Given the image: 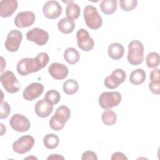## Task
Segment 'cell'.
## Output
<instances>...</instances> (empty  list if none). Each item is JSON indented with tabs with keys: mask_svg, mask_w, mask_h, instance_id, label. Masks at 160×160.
<instances>
[{
	"mask_svg": "<svg viewBox=\"0 0 160 160\" xmlns=\"http://www.w3.org/2000/svg\"><path fill=\"white\" fill-rule=\"evenodd\" d=\"M49 57L46 52H41L36 58H26L21 59L16 65V69L21 76H27L44 68L48 63Z\"/></svg>",
	"mask_w": 160,
	"mask_h": 160,
	"instance_id": "1",
	"label": "cell"
},
{
	"mask_svg": "<svg viewBox=\"0 0 160 160\" xmlns=\"http://www.w3.org/2000/svg\"><path fill=\"white\" fill-rule=\"evenodd\" d=\"M70 117V109L65 105L61 106L56 109L54 114L51 118L49 122V126L54 131H60L64 128Z\"/></svg>",
	"mask_w": 160,
	"mask_h": 160,
	"instance_id": "2",
	"label": "cell"
},
{
	"mask_svg": "<svg viewBox=\"0 0 160 160\" xmlns=\"http://www.w3.org/2000/svg\"><path fill=\"white\" fill-rule=\"evenodd\" d=\"M144 46L138 40H132L128 44V53L127 59L132 65L141 64L144 60Z\"/></svg>",
	"mask_w": 160,
	"mask_h": 160,
	"instance_id": "3",
	"label": "cell"
},
{
	"mask_svg": "<svg viewBox=\"0 0 160 160\" xmlns=\"http://www.w3.org/2000/svg\"><path fill=\"white\" fill-rule=\"evenodd\" d=\"M83 16L87 26L90 29L96 30L102 26V17L99 14L96 8L94 6H86L84 9Z\"/></svg>",
	"mask_w": 160,
	"mask_h": 160,
	"instance_id": "4",
	"label": "cell"
},
{
	"mask_svg": "<svg viewBox=\"0 0 160 160\" xmlns=\"http://www.w3.org/2000/svg\"><path fill=\"white\" fill-rule=\"evenodd\" d=\"M122 99L120 92L117 91L103 92L99 97V104L104 109H111L119 104Z\"/></svg>",
	"mask_w": 160,
	"mask_h": 160,
	"instance_id": "5",
	"label": "cell"
},
{
	"mask_svg": "<svg viewBox=\"0 0 160 160\" xmlns=\"http://www.w3.org/2000/svg\"><path fill=\"white\" fill-rule=\"evenodd\" d=\"M0 80L3 88L9 93L17 92L21 88L20 82L11 71H6L2 73Z\"/></svg>",
	"mask_w": 160,
	"mask_h": 160,
	"instance_id": "6",
	"label": "cell"
},
{
	"mask_svg": "<svg viewBox=\"0 0 160 160\" xmlns=\"http://www.w3.org/2000/svg\"><path fill=\"white\" fill-rule=\"evenodd\" d=\"M35 140L31 135H24L15 141L12 148L13 151L18 154H25L29 152L34 146Z\"/></svg>",
	"mask_w": 160,
	"mask_h": 160,
	"instance_id": "7",
	"label": "cell"
},
{
	"mask_svg": "<svg viewBox=\"0 0 160 160\" xmlns=\"http://www.w3.org/2000/svg\"><path fill=\"white\" fill-rule=\"evenodd\" d=\"M26 39L34 42L39 46L45 45L49 40L48 32L41 28H34L32 29L29 30L26 34Z\"/></svg>",
	"mask_w": 160,
	"mask_h": 160,
	"instance_id": "8",
	"label": "cell"
},
{
	"mask_svg": "<svg viewBox=\"0 0 160 160\" xmlns=\"http://www.w3.org/2000/svg\"><path fill=\"white\" fill-rule=\"evenodd\" d=\"M22 40V34L20 31L16 29L11 30L8 34L5 41V48L9 52H16L19 49Z\"/></svg>",
	"mask_w": 160,
	"mask_h": 160,
	"instance_id": "9",
	"label": "cell"
},
{
	"mask_svg": "<svg viewBox=\"0 0 160 160\" xmlns=\"http://www.w3.org/2000/svg\"><path fill=\"white\" fill-rule=\"evenodd\" d=\"M126 77L125 71L122 69H116L114 70L110 76H107L104 81L105 86L108 89H115L119 85L122 83Z\"/></svg>",
	"mask_w": 160,
	"mask_h": 160,
	"instance_id": "10",
	"label": "cell"
},
{
	"mask_svg": "<svg viewBox=\"0 0 160 160\" xmlns=\"http://www.w3.org/2000/svg\"><path fill=\"white\" fill-rule=\"evenodd\" d=\"M9 124L12 129L21 132L28 131L31 127L29 120L21 114H13L9 120Z\"/></svg>",
	"mask_w": 160,
	"mask_h": 160,
	"instance_id": "11",
	"label": "cell"
},
{
	"mask_svg": "<svg viewBox=\"0 0 160 160\" xmlns=\"http://www.w3.org/2000/svg\"><path fill=\"white\" fill-rule=\"evenodd\" d=\"M77 44L78 47L84 51H89L94 46V41L90 37L89 32L84 29H80L76 32Z\"/></svg>",
	"mask_w": 160,
	"mask_h": 160,
	"instance_id": "12",
	"label": "cell"
},
{
	"mask_svg": "<svg viewBox=\"0 0 160 160\" xmlns=\"http://www.w3.org/2000/svg\"><path fill=\"white\" fill-rule=\"evenodd\" d=\"M44 16L50 19H54L60 16L62 13V7L56 1H48L42 7Z\"/></svg>",
	"mask_w": 160,
	"mask_h": 160,
	"instance_id": "13",
	"label": "cell"
},
{
	"mask_svg": "<svg viewBox=\"0 0 160 160\" xmlns=\"http://www.w3.org/2000/svg\"><path fill=\"white\" fill-rule=\"evenodd\" d=\"M36 16L33 12L26 11L19 12L14 18V24L19 28L31 26L35 21Z\"/></svg>",
	"mask_w": 160,
	"mask_h": 160,
	"instance_id": "14",
	"label": "cell"
},
{
	"mask_svg": "<svg viewBox=\"0 0 160 160\" xmlns=\"http://www.w3.org/2000/svg\"><path fill=\"white\" fill-rule=\"evenodd\" d=\"M43 91L44 86L41 83L32 82L24 89L22 96L26 100L31 101L40 96Z\"/></svg>",
	"mask_w": 160,
	"mask_h": 160,
	"instance_id": "15",
	"label": "cell"
},
{
	"mask_svg": "<svg viewBox=\"0 0 160 160\" xmlns=\"http://www.w3.org/2000/svg\"><path fill=\"white\" fill-rule=\"evenodd\" d=\"M49 74L55 79L62 80L65 79L69 73L68 67L59 62L52 63L48 68Z\"/></svg>",
	"mask_w": 160,
	"mask_h": 160,
	"instance_id": "16",
	"label": "cell"
},
{
	"mask_svg": "<svg viewBox=\"0 0 160 160\" xmlns=\"http://www.w3.org/2000/svg\"><path fill=\"white\" fill-rule=\"evenodd\" d=\"M18 2L16 0H2L0 1V16L2 18L11 16L17 9Z\"/></svg>",
	"mask_w": 160,
	"mask_h": 160,
	"instance_id": "17",
	"label": "cell"
},
{
	"mask_svg": "<svg viewBox=\"0 0 160 160\" xmlns=\"http://www.w3.org/2000/svg\"><path fill=\"white\" fill-rule=\"evenodd\" d=\"M34 110L38 117L44 118L48 117L52 113L53 106L50 104L45 99H42L36 102Z\"/></svg>",
	"mask_w": 160,
	"mask_h": 160,
	"instance_id": "18",
	"label": "cell"
},
{
	"mask_svg": "<svg viewBox=\"0 0 160 160\" xmlns=\"http://www.w3.org/2000/svg\"><path fill=\"white\" fill-rule=\"evenodd\" d=\"M109 56L113 60H118L122 58L124 54L123 46L119 42L111 43L108 49Z\"/></svg>",
	"mask_w": 160,
	"mask_h": 160,
	"instance_id": "19",
	"label": "cell"
},
{
	"mask_svg": "<svg viewBox=\"0 0 160 160\" xmlns=\"http://www.w3.org/2000/svg\"><path fill=\"white\" fill-rule=\"evenodd\" d=\"M58 28L59 31L63 34H70L75 28V22L67 18L61 19L58 23Z\"/></svg>",
	"mask_w": 160,
	"mask_h": 160,
	"instance_id": "20",
	"label": "cell"
},
{
	"mask_svg": "<svg viewBox=\"0 0 160 160\" xmlns=\"http://www.w3.org/2000/svg\"><path fill=\"white\" fill-rule=\"evenodd\" d=\"M65 12L66 18L74 21L79 18L81 13V8L76 3L71 1L68 3Z\"/></svg>",
	"mask_w": 160,
	"mask_h": 160,
	"instance_id": "21",
	"label": "cell"
},
{
	"mask_svg": "<svg viewBox=\"0 0 160 160\" xmlns=\"http://www.w3.org/2000/svg\"><path fill=\"white\" fill-rule=\"evenodd\" d=\"M146 79V72L142 69L133 70L129 76V81L134 85H139L144 82Z\"/></svg>",
	"mask_w": 160,
	"mask_h": 160,
	"instance_id": "22",
	"label": "cell"
},
{
	"mask_svg": "<svg viewBox=\"0 0 160 160\" xmlns=\"http://www.w3.org/2000/svg\"><path fill=\"white\" fill-rule=\"evenodd\" d=\"M118 7L116 0H102L100 2V8L102 12L106 14L110 15L114 13Z\"/></svg>",
	"mask_w": 160,
	"mask_h": 160,
	"instance_id": "23",
	"label": "cell"
},
{
	"mask_svg": "<svg viewBox=\"0 0 160 160\" xmlns=\"http://www.w3.org/2000/svg\"><path fill=\"white\" fill-rule=\"evenodd\" d=\"M64 58L70 64L77 63L80 58L78 51L74 48H68L64 52Z\"/></svg>",
	"mask_w": 160,
	"mask_h": 160,
	"instance_id": "24",
	"label": "cell"
},
{
	"mask_svg": "<svg viewBox=\"0 0 160 160\" xmlns=\"http://www.w3.org/2000/svg\"><path fill=\"white\" fill-rule=\"evenodd\" d=\"M43 143L44 146L49 149L56 148L59 143V137L53 133L46 134L43 139Z\"/></svg>",
	"mask_w": 160,
	"mask_h": 160,
	"instance_id": "25",
	"label": "cell"
},
{
	"mask_svg": "<svg viewBox=\"0 0 160 160\" xmlns=\"http://www.w3.org/2000/svg\"><path fill=\"white\" fill-rule=\"evenodd\" d=\"M101 119L103 123L108 126H112L117 121L116 114L111 109H106L101 115Z\"/></svg>",
	"mask_w": 160,
	"mask_h": 160,
	"instance_id": "26",
	"label": "cell"
},
{
	"mask_svg": "<svg viewBox=\"0 0 160 160\" xmlns=\"http://www.w3.org/2000/svg\"><path fill=\"white\" fill-rule=\"evenodd\" d=\"M79 87V84L76 80L69 79L63 83L62 89L66 94L72 95L75 94L78 91Z\"/></svg>",
	"mask_w": 160,
	"mask_h": 160,
	"instance_id": "27",
	"label": "cell"
},
{
	"mask_svg": "<svg viewBox=\"0 0 160 160\" xmlns=\"http://www.w3.org/2000/svg\"><path fill=\"white\" fill-rule=\"evenodd\" d=\"M146 63L149 68H156L159 65V55L156 52H149L146 58Z\"/></svg>",
	"mask_w": 160,
	"mask_h": 160,
	"instance_id": "28",
	"label": "cell"
},
{
	"mask_svg": "<svg viewBox=\"0 0 160 160\" xmlns=\"http://www.w3.org/2000/svg\"><path fill=\"white\" fill-rule=\"evenodd\" d=\"M44 99L46 100L50 104L54 106L58 104L61 99V95L59 92L54 89H51L48 91L45 96Z\"/></svg>",
	"mask_w": 160,
	"mask_h": 160,
	"instance_id": "29",
	"label": "cell"
},
{
	"mask_svg": "<svg viewBox=\"0 0 160 160\" xmlns=\"http://www.w3.org/2000/svg\"><path fill=\"white\" fill-rule=\"evenodd\" d=\"M137 0H120L119 5L121 8L124 11H132L137 6Z\"/></svg>",
	"mask_w": 160,
	"mask_h": 160,
	"instance_id": "30",
	"label": "cell"
},
{
	"mask_svg": "<svg viewBox=\"0 0 160 160\" xmlns=\"http://www.w3.org/2000/svg\"><path fill=\"white\" fill-rule=\"evenodd\" d=\"M0 108H1V114H0L1 119L7 118L11 112V106L9 104V103L6 101L1 102Z\"/></svg>",
	"mask_w": 160,
	"mask_h": 160,
	"instance_id": "31",
	"label": "cell"
},
{
	"mask_svg": "<svg viewBox=\"0 0 160 160\" xmlns=\"http://www.w3.org/2000/svg\"><path fill=\"white\" fill-rule=\"evenodd\" d=\"M150 91L155 94H159L160 91V81H151L149 84Z\"/></svg>",
	"mask_w": 160,
	"mask_h": 160,
	"instance_id": "32",
	"label": "cell"
},
{
	"mask_svg": "<svg viewBox=\"0 0 160 160\" xmlns=\"http://www.w3.org/2000/svg\"><path fill=\"white\" fill-rule=\"evenodd\" d=\"M81 159H82V160H90V159L97 160L98 157H97L96 154L94 152H93L92 151H86L82 153Z\"/></svg>",
	"mask_w": 160,
	"mask_h": 160,
	"instance_id": "33",
	"label": "cell"
},
{
	"mask_svg": "<svg viewBox=\"0 0 160 160\" xmlns=\"http://www.w3.org/2000/svg\"><path fill=\"white\" fill-rule=\"evenodd\" d=\"M151 81H160L159 79V69L154 68L150 73L149 75Z\"/></svg>",
	"mask_w": 160,
	"mask_h": 160,
	"instance_id": "34",
	"label": "cell"
},
{
	"mask_svg": "<svg viewBox=\"0 0 160 160\" xmlns=\"http://www.w3.org/2000/svg\"><path fill=\"white\" fill-rule=\"evenodd\" d=\"M111 159H128V158L125 154L121 152H116L112 154L111 156Z\"/></svg>",
	"mask_w": 160,
	"mask_h": 160,
	"instance_id": "35",
	"label": "cell"
},
{
	"mask_svg": "<svg viewBox=\"0 0 160 160\" xmlns=\"http://www.w3.org/2000/svg\"><path fill=\"white\" fill-rule=\"evenodd\" d=\"M47 159H48V160H49V159H64V158L60 154H52L49 156L48 157Z\"/></svg>",
	"mask_w": 160,
	"mask_h": 160,
	"instance_id": "36",
	"label": "cell"
},
{
	"mask_svg": "<svg viewBox=\"0 0 160 160\" xmlns=\"http://www.w3.org/2000/svg\"><path fill=\"white\" fill-rule=\"evenodd\" d=\"M1 72H2L4 71V69L6 68V61L4 59V58L1 56Z\"/></svg>",
	"mask_w": 160,
	"mask_h": 160,
	"instance_id": "37",
	"label": "cell"
},
{
	"mask_svg": "<svg viewBox=\"0 0 160 160\" xmlns=\"http://www.w3.org/2000/svg\"><path fill=\"white\" fill-rule=\"evenodd\" d=\"M1 136H2L4 133H6V127L4 126L2 123H1Z\"/></svg>",
	"mask_w": 160,
	"mask_h": 160,
	"instance_id": "38",
	"label": "cell"
}]
</instances>
